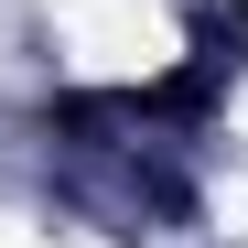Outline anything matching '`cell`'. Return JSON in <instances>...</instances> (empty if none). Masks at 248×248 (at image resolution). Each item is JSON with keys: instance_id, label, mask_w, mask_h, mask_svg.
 I'll list each match as a JSON object with an SVG mask.
<instances>
[{"instance_id": "obj_1", "label": "cell", "mask_w": 248, "mask_h": 248, "mask_svg": "<svg viewBox=\"0 0 248 248\" xmlns=\"http://www.w3.org/2000/svg\"><path fill=\"white\" fill-rule=\"evenodd\" d=\"M54 65L76 87H151L184 65L173 0H54Z\"/></svg>"}, {"instance_id": "obj_4", "label": "cell", "mask_w": 248, "mask_h": 248, "mask_svg": "<svg viewBox=\"0 0 248 248\" xmlns=\"http://www.w3.org/2000/svg\"><path fill=\"white\" fill-rule=\"evenodd\" d=\"M227 130H237V140H248V87H237V97H227Z\"/></svg>"}, {"instance_id": "obj_2", "label": "cell", "mask_w": 248, "mask_h": 248, "mask_svg": "<svg viewBox=\"0 0 248 248\" xmlns=\"http://www.w3.org/2000/svg\"><path fill=\"white\" fill-rule=\"evenodd\" d=\"M216 227L248 248V173H227V184H216Z\"/></svg>"}, {"instance_id": "obj_3", "label": "cell", "mask_w": 248, "mask_h": 248, "mask_svg": "<svg viewBox=\"0 0 248 248\" xmlns=\"http://www.w3.org/2000/svg\"><path fill=\"white\" fill-rule=\"evenodd\" d=\"M0 248H65L44 216H11V205H0Z\"/></svg>"}]
</instances>
